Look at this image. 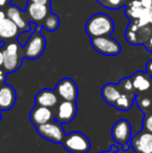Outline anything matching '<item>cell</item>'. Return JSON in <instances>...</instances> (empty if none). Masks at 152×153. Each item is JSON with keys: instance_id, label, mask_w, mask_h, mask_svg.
I'll use <instances>...</instances> for the list:
<instances>
[{"instance_id": "cell-4", "label": "cell", "mask_w": 152, "mask_h": 153, "mask_svg": "<svg viewBox=\"0 0 152 153\" xmlns=\"http://www.w3.org/2000/svg\"><path fill=\"white\" fill-rule=\"evenodd\" d=\"M62 144L70 153H87L91 149L90 140L87 135L79 131H74L66 134Z\"/></svg>"}, {"instance_id": "cell-36", "label": "cell", "mask_w": 152, "mask_h": 153, "mask_svg": "<svg viewBox=\"0 0 152 153\" xmlns=\"http://www.w3.org/2000/svg\"><path fill=\"white\" fill-rule=\"evenodd\" d=\"M2 120V114H1V111H0V121Z\"/></svg>"}, {"instance_id": "cell-20", "label": "cell", "mask_w": 152, "mask_h": 153, "mask_svg": "<svg viewBox=\"0 0 152 153\" xmlns=\"http://www.w3.org/2000/svg\"><path fill=\"white\" fill-rule=\"evenodd\" d=\"M134 98H136V95H133L132 93H122L117 99V101L114 103V106L119 111H129L132 106Z\"/></svg>"}, {"instance_id": "cell-18", "label": "cell", "mask_w": 152, "mask_h": 153, "mask_svg": "<svg viewBox=\"0 0 152 153\" xmlns=\"http://www.w3.org/2000/svg\"><path fill=\"white\" fill-rule=\"evenodd\" d=\"M122 94V91L120 89V87L115 83H106L105 85H103L101 90V95L103 100L108 104L114 105V103L117 101V99L120 97V95Z\"/></svg>"}, {"instance_id": "cell-27", "label": "cell", "mask_w": 152, "mask_h": 153, "mask_svg": "<svg viewBox=\"0 0 152 153\" xmlns=\"http://www.w3.org/2000/svg\"><path fill=\"white\" fill-rule=\"evenodd\" d=\"M5 79H6V72L4 71V69L0 68V87L5 83Z\"/></svg>"}, {"instance_id": "cell-6", "label": "cell", "mask_w": 152, "mask_h": 153, "mask_svg": "<svg viewBox=\"0 0 152 153\" xmlns=\"http://www.w3.org/2000/svg\"><path fill=\"white\" fill-rule=\"evenodd\" d=\"M36 127H37L38 134L41 137L52 142V143H62L66 135L62 124L57 121H49Z\"/></svg>"}, {"instance_id": "cell-7", "label": "cell", "mask_w": 152, "mask_h": 153, "mask_svg": "<svg viewBox=\"0 0 152 153\" xmlns=\"http://www.w3.org/2000/svg\"><path fill=\"white\" fill-rule=\"evenodd\" d=\"M112 137L118 145L124 150L128 149V143L131 137V125L126 119L118 120L112 128Z\"/></svg>"}, {"instance_id": "cell-22", "label": "cell", "mask_w": 152, "mask_h": 153, "mask_svg": "<svg viewBox=\"0 0 152 153\" xmlns=\"http://www.w3.org/2000/svg\"><path fill=\"white\" fill-rule=\"evenodd\" d=\"M102 6L108 10H116L123 7L127 4V0H97Z\"/></svg>"}, {"instance_id": "cell-13", "label": "cell", "mask_w": 152, "mask_h": 153, "mask_svg": "<svg viewBox=\"0 0 152 153\" xmlns=\"http://www.w3.org/2000/svg\"><path fill=\"white\" fill-rule=\"evenodd\" d=\"M26 14L30 22H35L38 25H41L47 15L50 13V6L39 3L28 2L26 6Z\"/></svg>"}, {"instance_id": "cell-31", "label": "cell", "mask_w": 152, "mask_h": 153, "mask_svg": "<svg viewBox=\"0 0 152 153\" xmlns=\"http://www.w3.org/2000/svg\"><path fill=\"white\" fill-rule=\"evenodd\" d=\"M146 70H147V73H148V74L150 75L151 78H152V59L147 62V65H146Z\"/></svg>"}, {"instance_id": "cell-5", "label": "cell", "mask_w": 152, "mask_h": 153, "mask_svg": "<svg viewBox=\"0 0 152 153\" xmlns=\"http://www.w3.org/2000/svg\"><path fill=\"white\" fill-rule=\"evenodd\" d=\"M91 45L98 53L106 56H115L121 52V45L110 36L91 39Z\"/></svg>"}, {"instance_id": "cell-30", "label": "cell", "mask_w": 152, "mask_h": 153, "mask_svg": "<svg viewBox=\"0 0 152 153\" xmlns=\"http://www.w3.org/2000/svg\"><path fill=\"white\" fill-rule=\"evenodd\" d=\"M147 18H148L149 25H152V6L147 8Z\"/></svg>"}, {"instance_id": "cell-19", "label": "cell", "mask_w": 152, "mask_h": 153, "mask_svg": "<svg viewBox=\"0 0 152 153\" xmlns=\"http://www.w3.org/2000/svg\"><path fill=\"white\" fill-rule=\"evenodd\" d=\"M145 12H146V8L142 6L140 0H131L126 4L125 15L129 18L130 21H136L140 19L145 14Z\"/></svg>"}, {"instance_id": "cell-12", "label": "cell", "mask_w": 152, "mask_h": 153, "mask_svg": "<svg viewBox=\"0 0 152 153\" xmlns=\"http://www.w3.org/2000/svg\"><path fill=\"white\" fill-rule=\"evenodd\" d=\"M77 114V106L75 101L63 100L59 103L57 114L55 117V121L61 124H69L74 120Z\"/></svg>"}, {"instance_id": "cell-32", "label": "cell", "mask_w": 152, "mask_h": 153, "mask_svg": "<svg viewBox=\"0 0 152 153\" xmlns=\"http://www.w3.org/2000/svg\"><path fill=\"white\" fill-rule=\"evenodd\" d=\"M119 151V149H118V147L116 145H112V148H110V151H102V152H99V153H117Z\"/></svg>"}, {"instance_id": "cell-37", "label": "cell", "mask_w": 152, "mask_h": 153, "mask_svg": "<svg viewBox=\"0 0 152 153\" xmlns=\"http://www.w3.org/2000/svg\"><path fill=\"white\" fill-rule=\"evenodd\" d=\"M127 1H131V0H127Z\"/></svg>"}, {"instance_id": "cell-17", "label": "cell", "mask_w": 152, "mask_h": 153, "mask_svg": "<svg viewBox=\"0 0 152 153\" xmlns=\"http://www.w3.org/2000/svg\"><path fill=\"white\" fill-rule=\"evenodd\" d=\"M131 80L132 85H133V89L141 93L147 92L151 88L152 78L148 73L141 72V71L136 72L131 76Z\"/></svg>"}, {"instance_id": "cell-15", "label": "cell", "mask_w": 152, "mask_h": 153, "mask_svg": "<svg viewBox=\"0 0 152 153\" xmlns=\"http://www.w3.org/2000/svg\"><path fill=\"white\" fill-rule=\"evenodd\" d=\"M36 105L45 107H54L59 102V96L56 92L50 89H43L36 95L35 97Z\"/></svg>"}, {"instance_id": "cell-35", "label": "cell", "mask_w": 152, "mask_h": 153, "mask_svg": "<svg viewBox=\"0 0 152 153\" xmlns=\"http://www.w3.org/2000/svg\"><path fill=\"white\" fill-rule=\"evenodd\" d=\"M147 43H148V45H147V48H148L149 50H151V49H152V36H150V38H149V40L147 41Z\"/></svg>"}, {"instance_id": "cell-23", "label": "cell", "mask_w": 152, "mask_h": 153, "mask_svg": "<svg viewBox=\"0 0 152 153\" xmlns=\"http://www.w3.org/2000/svg\"><path fill=\"white\" fill-rule=\"evenodd\" d=\"M136 101L138 103L139 107L141 109H149L151 107L152 108V99L149 98V97H141L136 95Z\"/></svg>"}, {"instance_id": "cell-16", "label": "cell", "mask_w": 152, "mask_h": 153, "mask_svg": "<svg viewBox=\"0 0 152 153\" xmlns=\"http://www.w3.org/2000/svg\"><path fill=\"white\" fill-rule=\"evenodd\" d=\"M29 119L35 126H39V125L45 124L52 120V111H50L49 107L36 105L30 111Z\"/></svg>"}, {"instance_id": "cell-3", "label": "cell", "mask_w": 152, "mask_h": 153, "mask_svg": "<svg viewBox=\"0 0 152 153\" xmlns=\"http://www.w3.org/2000/svg\"><path fill=\"white\" fill-rule=\"evenodd\" d=\"M41 25H38L37 29L31 33L26 44L23 46V54L27 59H37L44 53L46 47V40L41 33Z\"/></svg>"}, {"instance_id": "cell-25", "label": "cell", "mask_w": 152, "mask_h": 153, "mask_svg": "<svg viewBox=\"0 0 152 153\" xmlns=\"http://www.w3.org/2000/svg\"><path fill=\"white\" fill-rule=\"evenodd\" d=\"M125 38L127 40V42L131 45H138V34H136V31H132L130 29H126L125 32Z\"/></svg>"}, {"instance_id": "cell-24", "label": "cell", "mask_w": 152, "mask_h": 153, "mask_svg": "<svg viewBox=\"0 0 152 153\" xmlns=\"http://www.w3.org/2000/svg\"><path fill=\"white\" fill-rule=\"evenodd\" d=\"M122 92L124 93H132L133 92V85H132L131 77L130 78H123L118 85Z\"/></svg>"}, {"instance_id": "cell-21", "label": "cell", "mask_w": 152, "mask_h": 153, "mask_svg": "<svg viewBox=\"0 0 152 153\" xmlns=\"http://www.w3.org/2000/svg\"><path fill=\"white\" fill-rule=\"evenodd\" d=\"M59 18L57 15L52 14V13H49L46 16V18L43 20L41 27L48 31H54L59 28Z\"/></svg>"}, {"instance_id": "cell-9", "label": "cell", "mask_w": 152, "mask_h": 153, "mask_svg": "<svg viewBox=\"0 0 152 153\" xmlns=\"http://www.w3.org/2000/svg\"><path fill=\"white\" fill-rule=\"evenodd\" d=\"M129 143L136 153H152V132L144 129L130 139Z\"/></svg>"}, {"instance_id": "cell-33", "label": "cell", "mask_w": 152, "mask_h": 153, "mask_svg": "<svg viewBox=\"0 0 152 153\" xmlns=\"http://www.w3.org/2000/svg\"><path fill=\"white\" fill-rule=\"evenodd\" d=\"M8 1H10V0H0V10H3L5 6H7Z\"/></svg>"}, {"instance_id": "cell-14", "label": "cell", "mask_w": 152, "mask_h": 153, "mask_svg": "<svg viewBox=\"0 0 152 153\" xmlns=\"http://www.w3.org/2000/svg\"><path fill=\"white\" fill-rule=\"evenodd\" d=\"M17 100V94L15 89L10 85H5L0 87V111H10L14 107Z\"/></svg>"}, {"instance_id": "cell-10", "label": "cell", "mask_w": 152, "mask_h": 153, "mask_svg": "<svg viewBox=\"0 0 152 153\" xmlns=\"http://www.w3.org/2000/svg\"><path fill=\"white\" fill-rule=\"evenodd\" d=\"M57 96L63 100L76 101L78 97V89L75 81L71 78H64L57 82L55 87Z\"/></svg>"}, {"instance_id": "cell-34", "label": "cell", "mask_w": 152, "mask_h": 153, "mask_svg": "<svg viewBox=\"0 0 152 153\" xmlns=\"http://www.w3.org/2000/svg\"><path fill=\"white\" fill-rule=\"evenodd\" d=\"M3 66V48L0 47V68Z\"/></svg>"}, {"instance_id": "cell-11", "label": "cell", "mask_w": 152, "mask_h": 153, "mask_svg": "<svg viewBox=\"0 0 152 153\" xmlns=\"http://www.w3.org/2000/svg\"><path fill=\"white\" fill-rule=\"evenodd\" d=\"M5 14L15 24L18 26L20 31H26L30 30V21H29L28 17H27L26 12H22L18 6L13 5V4H8L6 6Z\"/></svg>"}, {"instance_id": "cell-2", "label": "cell", "mask_w": 152, "mask_h": 153, "mask_svg": "<svg viewBox=\"0 0 152 153\" xmlns=\"http://www.w3.org/2000/svg\"><path fill=\"white\" fill-rule=\"evenodd\" d=\"M23 47L18 43V41H10L4 44L3 47V66L6 73H13L20 69L22 65Z\"/></svg>"}, {"instance_id": "cell-26", "label": "cell", "mask_w": 152, "mask_h": 153, "mask_svg": "<svg viewBox=\"0 0 152 153\" xmlns=\"http://www.w3.org/2000/svg\"><path fill=\"white\" fill-rule=\"evenodd\" d=\"M143 127H144L145 130L149 131V132H152V114L151 115L146 116V118H145V120H144Z\"/></svg>"}, {"instance_id": "cell-28", "label": "cell", "mask_w": 152, "mask_h": 153, "mask_svg": "<svg viewBox=\"0 0 152 153\" xmlns=\"http://www.w3.org/2000/svg\"><path fill=\"white\" fill-rule=\"evenodd\" d=\"M28 2L31 3H39V4H44V5H51V0H28Z\"/></svg>"}, {"instance_id": "cell-29", "label": "cell", "mask_w": 152, "mask_h": 153, "mask_svg": "<svg viewBox=\"0 0 152 153\" xmlns=\"http://www.w3.org/2000/svg\"><path fill=\"white\" fill-rule=\"evenodd\" d=\"M140 1L144 8H149L152 6V0H140Z\"/></svg>"}, {"instance_id": "cell-8", "label": "cell", "mask_w": 152, "mask_h": 153, "mask_svg": "<svg viewBox=\"0 0 152 153\" xmlns=\"http://www.w3.org/2000/svg\"><path fill=\"white\" fill-rule=\"evenodd\" d=\"M20 33L18 26L6 16L3 10H0V43L4 45L6 42L16 40Z\"/></svg>"}, {"instance_id": "cell-1", "label": "cell", "mask_w": 152, "mask_h": 153, "mask_svg": "<svg viewBox=\"0 0 152 153\" xmlns=\"http://www.w3.org/2000/svg\"><path fill=\"white\" fill-rule=\"evenodd\" d=\"M115 29V23L108 15L99 13L89 18L85 24V32L91 39L110 36Z\"/></svg>"}]
</instances>
